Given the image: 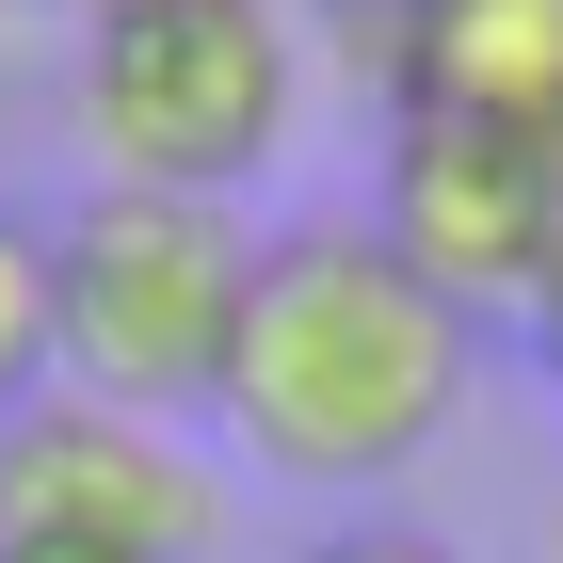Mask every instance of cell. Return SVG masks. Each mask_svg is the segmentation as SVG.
<instances>
[{
	"label": "cell",
	"instance_id": "cell-1",
	"mask_svg": "<svg viewBox=\"0 0 563 563\" xmlns=\"http://www.w3.org/2000/svg\"><path fill=\"white\" fill-rule=\"evenodd\" d=\"M467 306L402 274V242L371 210H306L258 242V306H242V354H225V451L306 499H354V483H402L434 434L467 419Z\"/></svg>",
	"mask_w": 563,
	"mask_h": 563
},
{
	"label": "cell",
	"instance_id": "cell-2",
	"mask_svg": "<svg viewBox=\"0 0 563 563\" xmlns=\"http://www.w3.org/2000/svg\"><path fill=\"white\" fill-rule=\"evenodd\" d=\"M48 306H65V387L81 402H130V419L194 434L225 402L242 306H258V225L210 210V194H113L97 177L48 225Z\"/></svg>",
	"mask_w": 563,
	"mask_h": 563
},
{
	"label": "cell",
	"instance_id": "cell-3",
	"mask_svg": "<svg viewBox=\"0 0 563 563\" xmlns=\"http://www.w3.org/2000/svg\"><path fill=\"white\" fill-rule=\"evenodd\" d=\"M65 113H81V145H97L113 194H210V210H242V177H258L274 145H290V113H306V48H290L274 0L97 16Z\"/></svg>",
	"mask_w": 563,
	"mask_h": 563
},
{
	"label": "cell",
	"instance_id": "cell-4",
	"mask_svg": "<svg viewBox=\"0 0 563 563\" xmlns=\"http://www.w3.org/2000/svg\"><path fill=\"white\" fill-rule=\"evenodd\" d=\"M371 225L402 242V274L499 322V306H548L563 274V145L548 130H483V113H387V177H371Z\"/></svg>",
	"mask_w": 563,
	"mask_h": 563
},
{
	"label": "cell",
	"instance_id": "cell-5",
	"mask_svg": "<svg viewBox=\"0 0 563 563\" xmlns=\"http://www.w3.org/2000/svg\"><path fill=\"white\" fill-rule=\"evenodd\" d=\"M210 467L177 419L48 387L0 419V548H97V563H194L210 548Z\"/></svg>",
	"mask_w": 563,
	"mask_h": 563
},
{
	"label": "cell",
	"instance_id": "cell-6",
	"mask_svg": "<svg viewBox=\"0 0 563 563\" xmlns=\"http://www.w3.org/2000/svg\"><path fill=\"white\" fill-rule=\"evenodd\" d=\"M402 113H483V130L563 145V0H419Z\"/></svg>",
	"mask_w": 563,
	"mask_h": 563
},
{
	"label": "cell",
	"instance_id": "cell-7",
	"mask_svg": "<svg viewBox=\"0 0 563 563\" xmlns=\"http://www.w3.org/2000/svg\"><path fill=\"white\" fill-rule=\"evenodd\" d=\"M65 387V306H48V225L0 210V419Z\"/></svg>",
	"mask_w": 563,
	"mask_h": 563
},
{
	"label": "cell",
	"instance_id": "cell-8",
	"mask_svg": "<svg viewBox=\"0 0 563 563\" xmlns=\"http://www.w3.org/2000/svg\"><path fill=\"white\" fill-rule=\"evenodd\" d=\"M290 563H467V548H434V531H387V516H354V531H306Z\"/></svg>",
	"mask_w": 563,
	"mask_h": 563
},
{
	"label": "cell",
	"instance_id": "cell-9",
	"mask_svg": "<svg viewBox=\"0 0 563 563\" xmlns=\"http://www.w3.org/2000/svg\"><path fill=\"white\" fill-rule=\"evenodd\" d=\"M531 354H548V387H563V274H548V306H531Z\"/></svg>",
	"mask_w": 563,
	"mask_h": 563
},
{
	"label": "cell",
	"instance_id": "cell-10",
	"mask_svg": "<svg viewBox=\"0 0 563 563\" xmlns=\"http://www.w3.org/2000/svg\"><path fill=\"white\" fill-rule=\"evenodd\" d=\"M97 16H210V0H81V33H97Z\"/></svg>",
	"mask_w": 563,
	"mask_h": 563
},
{
	"label": "cell",
	"instance_id": "cell-11",
	"mask_svg": "<svg viewBox=\"0 0 563 563\" xmlns=\"http://www.w3.org/2000/svg\"><path fill=\"white\" fill-rule=\"evenodd\" d=\"M0 563H97V548H0Z\"/></svg>",
	"mask_w": 563,
	"mask_h": 563
},
{
	"label": "cell",
	"instance_id": "cell-12",
	"mask_svg": "<svg viewBox=\"0 0 563 563\" xmlns=\"http://www.w3.org/2000/svg\"><path fill=\"white\" fill-rule=\"evenodd\" d=\"M0 16H81V0H0Z\"/></svg>",
	"mask_w": 563,
	"mask_h": 563
},
{
	"label": "cell",
	"instance_id": "cell-13",
	"mask_svg": "<svg viewBox=\"0 0 563 563\" xmlns=\"http://www.w3.org/2000/svg\"><path fill=\"white\" fill-rule=\"evenodd\" d=\"M548 563H563V499H548Z\"/></svg>",
	"mask_w": 563,
	"mask_h": 563
}]
</instances>
